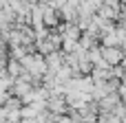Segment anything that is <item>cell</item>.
Listing matches in <instances>:
<instances>
[{
	"label": "cell",
	"mask_w": 126,
	"mask_h": 123,
	"mask_svg": "<svg viewBox=\"0 0 126 123\" xmlns=\"http://www.w3.org/2000/svg\"><path fill=\"white\" fill-rule=\"evenodd\" d=\"M106 57H109V59H117V57H120V53H115V51H109V53H106Z\"/></svg>",
	"instance_id": "cell-1"
}]
</instances>
